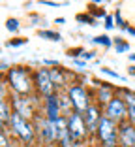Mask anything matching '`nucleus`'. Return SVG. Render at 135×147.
Listing matches in <instances>:
<instances>
[{
	"label": "nucleus",
	"instance_id": "obj_1",
	"mask_svg": "<svg viewBox=\"0 0 135 147\" xmlns=\"http://www.w3.org/2000/svg\"><path fill=\"white\" fill-rule=\"evenodd\" d=\"M96 136L101 147H118V125L111 121L109 117H101Z\"/></svg>",
	"mask_w": 135,
	"mask_h": 147
},
{
	"label": "nucleus",
	"instance_id": "obj_2",
	"mask_svg": "<svg viewBox=\"0 0 135 147\" xmlns=\"http://www.w3.org/2000/svg\"><path fill=\"white\" fill-rule=\"evenodd\" d=\"M8 81L11 85V89L17 94H28L32 89V83H30V78H28V72L25 68H11L8 72Z\"/></svg>",
	"mask_w": 135,
	"mask_h": 147
},
{
	"label": "nucleus",
	"instance_id": "obj_3",
	"mask_svg": "<svg viewBox=\"0 0 135 147\" xmlns=\"http://www.w3.org/2000/svg\"><path fill=\"white\" fill-rule=\"evenodd\" d=\"M103 115L109 117L111 121H114L116 125L128 121V106H126V102H124V98L114 96L109 104L105 106V113H103Z\"/></svg>",
	"mask_w": 135,
	"mask_h": 147
},
{
	"label": "nucleus",
	"instance_id": "obj_4",
	"mask_svg": "<svg viewBox=\"0 0 135 147\" xmlns=\"http://www.w3.org/2000/svg\"><path fill=\"white\" fill-rule=\"evenodd\" d=\"M68 94H70L73 109L77 113H84L92 106L90 98H88V92L84 91V87H81V85H71L70 89H68Z\"/></svg>",
	"mask_w": 135,
	"mask_h": 147
},
{
	"label": "nucleus",
	"instance_id": "obj_5",
	"mask_svg": "<svg viewBox=\"0 0 135 147\" xmlns=\"http://www.w3.org/2000/svg\"><path fill=\"white\" fill-rule=\"evenodd\" d=\"M11 128H13V132H15V134H17L25 143H32V142H34V128L30 126L28 119L17 115V113H13V117H11Z\"/></svg>",
	"mask_w": 135,
	"mask_h": 147
},
{
	"label": "nucleus",
	"instance_id": "obj_6",
	"mask_svg": "<svg viewBox=\"0 0 135 147\" xmlns=\"http://www.w3.org/2000/svg\"><path fill=\"white\" fill-rule=\"evenodd\" d=\"M68 128H70L71 136L75 138V142H77V143L83 142V140L88 136V128H86V123H84L83 113L71 111V115L68 117Z\"/></svg>",
	"mask_w": 135,
	"mask_h": 147
},
{
	"label": "nucleus",
	"instance_id": "obj_7",
	"mask_svg": "<svg viewBox=\"0 0 135 147\" xmlns=\"http://www.w3.org/2000/svg\"><path fill=\"white\" fill-rule=\"evenodd\" d=\"M36 87H38V91L47 98V96L55 94V83L51 79V72L47 68H39L36 72Z\"/></svg>",
	"mask_w": 135,
	"mask_h": 147
},
{
	"label": "nucleus",
	"instance_id": "obj_8",
	"mask_svg": "<svg viewBox=\"0 0 135 147\" xmlns=\"http://www.w3.org/2000/svg\"><path fill=\"white\" fill-rule=\"evenodd\" d=\"M118 147H135V125L124 121L118 125Z\"/></svg>",
	"mask_w": 135,
	"mask_h": 147
},
{
	"label": "nucleus",
	"instance_id": "obj_9",
	"mask_svg": "<svg viewBox=\"0 0 135 147\" xmlns=\"http://www.w3.org/2000/svg\"><path fill=\"white\" fill-rule=\"evenodd\" d=\"M83 117H84V123H86L88 132H90V134H98V126H100V121H101V117H103L100 113V109H98V106L92 104L90 108L83 113Z\"/></svg>",
	"mask_w": 135,
	"mask_h": 147
},
{
	"label": "nucleus",
	"instance_id": "obj_10",
	"mask_svg": "<svg viewBox=\"0 0 135 147\" xmlns=\"http://www.w3.org/2000/svg\"><path fill=\"white\" fill-rule=\"evenodd\" d=\"M45 108H47V119H49V121H58V119L62 117L60 100H58L57 92L45 98Z\"/></svg>",
	"mask_w": 135,
	"mask_h": 147
},
{
	"label": "nucleus",
	"instance_id": "obj_11",
	"mask_svg": "<svg viewBox=\"0 0 135 147\" xmlns=\"http://www.w3.org/2000/svg\"><path fill=\"white\" fill-rule=\"evenodd\" d=\"M11 104H13V109H15L13 113H17V115L25 117V119H28V117L32 115V108H30V104H28V98L17 96V98L13 100Z\"/></svg>",
	"mask_w": 135,
	"mask_h": 147
},
{
	"label": "nucleus",
	"instance_id": "obj_12",
	"mask_svg": "<svg viewBox=\"0 0 135 147\" xmlns=\"http://www.w3.org/2000/svg\"><path fill=\"white\" fill-rule=\"evenodd\" d=\"M124 102L128 106V121L135 125V92L124 91Z\"/></svg>",
	"mask_w": 135,
	"mask_h": 147
},
{
	"label": "nucleus",
	"instance_id": "obj_13",
	"mask_svg": "<svg viewBox=\"0 0 135 147\" xmlns=\"http://www.w3.org/2000/svg\"><path fill=\"white\" fill-rule=\"evenodd\" d=\"M113 98H114L113 89H111L109 85H100V89H98V102H100V104H105V106H107Z\"/></svg>",
	"mask_w": 135,
	"mask_h": 147
},
{
	"label": "nucleus",
	"instance_id": "obj_14",
	"mask_svg": "<svg viewBox=\"0 0 135 147\" xmlns=\"http://www.w3.org/2000/svg\"><path fill=\"white\" fill-rule=\"evenodd\" d=\"M58 100H60V109H62V115L70 117V115H71V113H70V106H73V104H71L70 94H58Z\"/></svg>",
	"mask_w": 135,
	"mask_h": 147
},
{
	"label": "nucleus",
	"instance_id": "obj_15",
	"mask_svg": "<svg viewBox=\"0 0 135 147\" xmlns=\"http://www.w3.org/2000/svg\"><path fill=\"white\" fill-rule=\"evenodd\" d=\"M0 111H2V125H11V117L13 113H9V108H8V102H6V98H2V104H0Z\"/></svg>",
	"mask_w": 135,
	"mask_h": 147
},
{
	"label": "nucleus",
	"instance_id": "obj_16",
	"mask_svg": "<svg viewBox=\"0 0 135 147\" xmlns=\"http://www.w3.org/2000/svg\"><path fill=\"white\" fill-rule=\"evenodd\" d=\"M49 72H51V79H53V83H55V87H58V85L64 83V74H62L58 68H53V70H49Z\"/></svg>",
	"mask_w": 135,
	"mask_h": 147
},
{
	"label": "nucleus",
	"instance_id": "obj_17",
	"mask_svg": "<svg viewBox=\"0 0 135 147\" xmlns=\"http://www.w3.org/2000/svg\"><path fill=\"white\" fill-rule=\"evenodd\" d=\"M39 38H45V40H55V42H58L60 40V34L55 30H39Z\"/></svg>",
	"mask_w": 135,
	"mask_h": 147
},
{
	"label": "nucleus",
	"instance_id": "obj_18",
	"mask_svg": "<svg viewBox=\"0 0 135 147\" xmlns=\"http://www.w3.org/2000/svg\"><path fill=\"white\" fill-rule=\"evenodd\" d=\"M92 42L94 43H100V45H105V47H109L111 45V38L109 36H96V38H92Z\"/></svg>",
	"mask_w": 135,
	"mask_h": 147
},
{
	"label": "nucleus",
	"instance_id": "obj_19",
	"mask_svg": "<svg viewBox=\"0 0 135 147\" xmlns=\"http://www.w3.org/2000/svg\"><path fill=\"white\" fill-rule=\"evenodd\" d=\"M6 28H8L9 32H17V30H19V21H17V19H8V23H6Z\"/></svg>",
	"mask_w": 135,
	"mask_h": 147
},
{
	"label": "nucleus",
	"instance_id": "obj_20",
	"mask_svg": "<svg viewBox=\"0 0 135 147\" xmlns=\"http://www.w3.org/2000/svg\"><path fill=\"white\" fill-rule=\"evenodd\" d=\"M101 72H103V74H107V76H111V78H114V79H120V81H124V78L120 76V74L113 72V70H109V68H101Z\"/></svg>",
	"mask_w": 135,
	"mask_h": 147
},
{
	"label": "nucleus",
	"instance_id": "obj_21",
	"mask_svg": "<svg viewBox=\"0 0 135 147\" xmlns=\"http://www.w3.org/2000/svg\"><path fill=\"white\" fill-rule=\"evenodd\" d=\"M130 49V45H128L126 42H120V40H116V53H124Z\"/></svg>",
	"mask_w": 135,
	"mask_h": 147
},
{
	"label": "nucleus",
	"instance_id": "obj_22",
	"mask_svg": "<svg viewBox=\"0 0 135 147\" xmlns=\"http://www.w3.org/2000/svg\"><path fill=\"white\" fill-rule=\"evenodd\" d=\"M114 17H116V23H118V25H120V26L124 28V30H126L128 26H126V23L122 21V15H120V9H116V11H114Z\"/></svg>",
	"mask_w": 135,
	"mask_h": 147
},
{
	"label": "nucleus",
	"instance_id": "obj_23",
	"mask_svg": "<svg viewBox=\"0 0 135 147\" xmlns=\"http://www.w3.org/2000/svg\"><path fill=\"white\" fill-rule=\"evenodd\" d=\"M105 26H107V28H113V17H111V15H107V17H105Z\"/></svg>",
	"mask_w": 135,
	"mask_h": 147
},
{
	"label": "nucleus",
	"instance_id": "obj_24",
	"mask_svg": "<svg viewBox=\"0 0 135 147\" xmlns=\"http://www.w3.org/2000/svg\"><path fill=\"white\" fill-rule=\"evenodd\" d=\"M0 142H2V147H8V138H6L4 130H2V134H0Z\"/></svg>",
	"mask_w": 135,
	"mask_h": 147
},
{
	"label": "nucleus",
	"instance_id": "obj_25",
	"mask_svg": "<svg viewBox=\"0 0 135 147\" xmlns=\"http://www.w3.org/2000/svg\"><path fill=\"white\" fill-rule=\"evenodd\" d=\"M79 21H88V23H90V25H96V23H94V19H92V17H88V15H86V17H84V15H79Z\"/></svg>",
	"mask_w": 135,
	"mask_h": 147
},
{
	"label": "nucleus",
	"instance_id": "obj_26",
	"mask_svg": "<svg viewBox=\"0 0 135 147\" xmlns=\"http://www.w3.org/2000/svg\"><path fill=\"white\" fill-rule=\"evenodd\" d=\"M21 43H26V40H15V42H9L8 45H21Z\"/></svg>",
	"mask_w": 135,
	"mask_h": 147
},
{
	"label": "nucleus",
	"instance_id": "obj_27",
	"mask_svg": "<svg viewBox=\"0 0 135 147\" xmlns=\"http://www.w3.org/2000/svg\"><path fill=\"white\" fill-rule=\"evenodd\" d=\"M126 32H130L131 36H135V28H130V26H128V28H126Z\"/></svg>",
	"mask_w": 135,
	"mask_h": 147
},
{
	"label": "nucleus",
	"instance_id": "obj_28",
	"mask_svg": "<svg viewBox=\"0 0 135 147\" xmlns=\"http://www.w3.org/2000/svg\"><path fill=\"white\" fill-rule=\"evenodd\" d=\"M130 61H133V62H135V53H130Z\"/></svg>",
	"mask_w": 135,
	"mask_h": 147
},
{
	"label": "nucleus",
	"instance_id": "obj_29",
	"mask_svg": "<svg viewBox=\"0 0 135 147\" xmlns=\"http://www.w3.org/2000/svg\"><path fill=\"white\" fill-rule=\"evenodd\" d=\"M130 74H133V76H135V66H131V68H130Z\"/></svg>",
	"mask_w": 135,
	"mask_h": 147
},
{
	"label": "nucleus",
	"instance_id": "obj_30",
	"mask_svg": "<svg viewBox=\"0 0 135 147\" xmlns=\"http://www.w3.org/2000/svg\"><path fill=\"white\" fill-rule=\"evenodd\" d=\"M86 147H94V145H86Z\"/></svg>",
	"mask_w": 135,
	"mask_h": 147
}]
</instances>
